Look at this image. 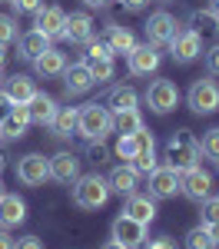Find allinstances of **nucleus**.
<instances>
[{"mask_svg": "<svg viewBox=\"0 0 219 249\" xmlns=\"http://www.w3.org/2000/svg\"><path fill=\"white\" fill-rule=\"evenodd\" d=\"M176 103H179V90H176L173 80H153V83H150V90H146V107H150L153 113H159V116L173 113Z\"/></svg>", "mask_w": 219, "mask_h": 249, "instance_id": "nucleus-7", "label": "nucleus"}, {"mask_svg": "<svg viewBox=\"0 0 219 249\" xmlns=\"http://www.w3.org/2000/svg\"><path fill=\"white\" fill-rule=\"evenodd\" d=\"M57 100L50 93H34L30 96V103H27V113H30V123H40V126H50L53 123V116H57Z\"/></svg>", "mask_w": 219, "mask_h": 249, "instance_id": "nucleus-18", "label": "nucleus"}, {"mask_svg": "<svg viewBox=\"0 0 219 249\" xmlns=\"http://www.w3.org/2000/svg\"><path fill=\"white\" fill-rule=\"evenodd\" d=\"M83 3H86V7H106L110 0H83Z\"/></svg>", "mask_w": 219, "mask_h": 249, "instance_id": "nucleus-47", "label": "nucleus"}, {"mask_svg": "<svg viewBox=\"0 0 219 249\" xmlns=\"http://www.w3.org/2000/svg\"><path fill=\"white\" fill-rule=\"evenodd\" d=\"M216 34H219V17H216Z\"/></svg>", "mask_w": 219, "mask_h": 249, "instance_id": "nucleus-51", "label": "nucleus"}, {"mask_svg": "<svg viewBox=\"0 0 219 249\" xmlns=\"http://www.w3.org/2000/svg\"><path fill=\"white\" fill-rule=\"evenodd\" d=\"M189 30H196V34L199 30H216V14H213V10H196Z\"/></svg>", "mask_w": 219, "mask_h": 249, "instance_id": "nucleus-33", "label": "nucleus"}, {"mask_svg": "<svg viewBox=\"0 0 219 249\" xmlns=\"http://www.w3.org/2000/svg\"><path fill=\"white\" fill-rule=\"evenodd\" d=\"M202 226L209 230V236H213V243L219 246V219H216V223H202Z\"/></svg>", "mask_w": 219, "mask_h": 249, "instance_id": "nucleus-44", "label": "nucleus"}, {"mask_svg": "<svg viewBox=\"0 0 219 249\" xmlns=\"http://www.w3.org/2000/svg\"><path fill=\"white\" fill-rule=\"evenodd\" d=\"M179 193L186 199H193V203H202L206 196H213V176L196 163V166L179 173Z\"/></svg>", "mask_w": 219, "mask_h": 249, "instance_id": "nucleus-5", "label": "nucleus"}, {"mask_svg": "<svg viewBox=\"0 0 219 249\" xmlns=\"http://www.w3.org/2000/svg\"><path fill=\"white\" fill-rule=\"evenodd\" d=\"M0 80H3V63H0Z\"/></svg>", "mask_w": 219, "mask_h": 249, "instance_id": "nucleus-50", "label": "nucleus"}, {"mask_svg": "<svg viewBox=\"0 0 219 249\" xmlns=\"http://www.w3.org/2000/svg\"><path fill=\"white\" fill-rule=\"evenodd\" d=\"M106 183H110V193H119V196H133L139 186V173L130 166V163H119L117 170L106 176Z\"/></svg>", "mask_w": 219, "mask_h": 249, "instance_id": "nucleus-20", "label": "nucleus"}, {"mask_svg": "<svg viewBox=\"0 0 219 249\" xmlns=\"http://www.w3.org/2000/svg\"><path fill=\"white\" fill-rule=\"evenodd\" d=\"M186 249H216V243H213V236H209L206 226H193L186 232Z\"/></svg>", "mask_w": 219, "mask_h": 249, "instance_id": "nucleus-31", "label": "nucleus"}, {"mask_svg": "<svg viewBox=\"0 0 219 249\" xmlns=\"http://www.w3.org/2000/svg\"><path fill=\"white\" fill-rule=\"evenodd\" d=\"M186 103H189V110L199 116H209L219 110V83L213 77H199L193 87H189V93H186Z\"/></svg>", "mask_w": 219, "mask_h": 249, "instance_id": "nucleus-4", "label": "nucleus"}, {"mask_svg": "<svg viewBox=\"0 0 219 249\" xmlns=\"http://www.w3.org/2000/svg\"><path fill=\"white\" fill-rule=\"evenodd\" d=\"M3 93L10 96L14 103H30V96L37 93V87H34V80H30V77L17 73V77L7 80V90H3Z\"/></svg>", "mask_w": 219, "mask_h": 249, "instance_id": "nucleus-26", "label": "nucleus"}, {"mask_svg": "<svg viewBox=\"0 0 219 249\" xmlns=\"http://www.w3.org/2000/svg\"><path fill=\"white\" fill-rule=\"evenodd\" d=\"M60 77H63L67 96H80V93H86V90H93V87H97V80H93V73H90L86 60H80V63H70V67H67Z\"/></svg>", "mask_w": 219, "mask_h": 249, "instance_id": "nucleus-12", "label": "nucleus"}, {"mask_svg": "<svg viewBox=\"0 0 219 249\" xmlns=\"http://www.w3.org/2000/svg\"><path fill=\"white\" fill-rule=\"evenodd\" d=\"M119 3H123L126 10H133V14H136V10H143V7H146L150 0H119Z\"/></svg>", "mask_w": 219, "mask_h": 249, "instance_id": "nucleus-43", "label": "nucleus"}, {"mask_svg": "<svg viewBox=\"0 0 219 249\" xmlns=\"http://www.w3.org/2000/svg\"><path fill=\"white\" fill-rule=\"evenodd\" d=\"M166 160H169V166H173L176 173L196 166V160H199V140L189 133V130H176V133L166 140Z\"/></svg>", "mask_w": 219, "mask_h": 249, "instance_id": "nucleus-3", "label": "nucleus"}, {"mask_svg": "<svg viewBox=\"0 0 219 249\" xmlns=\"http://www.w3.org/2000/svg\"><path fill=\"white\" fill-rule=\"evenodd\" d=\"M10 110H14V100H10V96L0 90V123H3V120L10 116Z\"/></svg>", "mask_w": 219, "mask_h": 249, "instance_id": "nucleus-42", "label": "nucleus"}, {"mask_svg": "<svg viewBox=\"0 0 219 249\" xmlns=\"http://www.w3.org/2000/svg\"><path fill=\"white\" fill-rule=\"evenodd\" d=\"M136 103H139V96H136V90H133V87H113L103 107L117 116V113H123V110H136Z\"/></svg>", "mask_w": 219, "mask_h": 249, "instance_id": "nucleus-25", "label": "nucleus"}, {"mask_svg": "<svg viewBox=\"0 0 219 249\" xmlns=\"http://www.w3.org/2000/svg\"><path fill=\"white\" fill-rule=\"evenodd\" d=\"M14 37H17V20L7 17V14H0V47H7Z\"/></svg>", "mask_w": 219, "mask_h": 249, "instance_id": "nucleus-35", "label": "nucleus"}, {"mask_svg": "<svg viewBox=\"0 0 219 249\" xmlns=\"http://www.w3.org/2000/svg\"><path fill=\"white\" fill-rule=\"evenodd\" d=\"M169 53L176 63H193V60L202 57V40H199L196 30H176L173 37H169Z\"/></svg>", "mask_w": 219, "mask_h": 249, "instance_id": "nucleus-8", "label": "nucleus"}, {"mask_svg": "<svg viewBox=\"0 0 219 249\" xmlns=\"http://www.w3.org/2000/svg\"><path fill=\"white\" fill-rule=\"evenodd\" d=\"M146 249H176V246H173L169 239H153V243H150Z\"/></svg>", "mask_w": 219, "mask_h": 249, "instance_id": "nucleus-45", "label": "nucleus"}, {"mask_svg": "<svg viewBox=\"0 0 219 249\" xmlns=\"http://www.w3.org/2000/svg\"><path fill=\"white\" fill-rule=\"evenodd\" d=\"M206 70H209L213 77H219V43H213V47L206 50Z\"/></svg>", "mask_w": 219, "mask_h": 249, "instance_id": "nucleus-39", "label": "nucleus"}, {"mask_svg": "<svg viewBox=\"0 0 219 249\" xmlns=\"http://www.w3.org/2000/svg\"><path fill=\"white\" fill-rule=\"evenodd\" d=\"M100 249H123V246H119V243H113V239H106V243H103Z\"/></svg>", "mask_w": 219, "mask_h": 249, "instance_id": "nucleus-48", "label": "nucleus"}, {"mask_svg": "<svg viewBox=\"0 0 219 249\" xmlns=\"http://www.w3.org/2000/svg\"><path fill=\"white\" fill-rule=\"evenodd\" d=\"M17 179L23 186H43L50 179V163L43 153H27L17 163Z\"/></svg>", "mask_w": 219, "mask_h": 249, "instance_id": "nucleus-10", "label": "nucleus"}, {"mask_svg": "<svg viewBox=\"0 0 219 249\" xmlns=\"http://www.w3.org/2000/svg\"><path fill=\"white\" fill-rule=\"evenodd\" d=\"M90 57H113V53H110V47H106V43H103V40H86V60Z\"/></svg>", "mask_w": 219, "mask_h": 249, "instance_id": "nucleus-37", "label": "nucleus"}, {"mask_svg": "<svg viewBox=\"0 0 219 249\" xmlns=\"http://www.w3.org/2000/svg\"><path fill=\"white\" fill-rule=\"evenodd\" d=\"M7 3H10V0H7Z\"/></svg>", "mask_w": 219, "mask_h": 249, "instance_id": "nucleus-53", "label": "nucleus"}, {"mask_svg": "<svg viewBox=\"0 0 219 249\" xmlns=\"http://www.w3.org/2000/svg\"><path fill=\"white\" fill-rule=\"evenodd\" d=\"M77 133L90 143H100L113 133V113L103 103H86L77 110Z\"/></svg>", "mask_w": 219, "mask_h": 249, "instance_id": "nucleus-1", "label": "nucleus"}, {"mask_svg": "<svg viewBox=\"0 0 219 249\" xmlns=\"http://www.w3.org/2000/svg\"><path fill=\"white\" fill-rule=\"evenodd\" d=\"M14 249H43V243H40L37 236H23V239L14 243Z\"/></svg>", "mask_w": 219, "mask_h": 249, "instance_id": "nucleus-41", "label": "nucleus"}, {"mask_svg": "<svg viewBox=\"0 0 219 249\" xmlns=\"http://www.w3.org/2000/svg\"><path fill=\"white\" fill-rule=\"evenodd\" d=\"M209 10H213V14L219 17V0H209Z\"/></svg>", "mask_w": 219, "mask_h": 249, "instance_id": "nucleus-49", "label": "nucleus"}, {"mask_svg": "<svg viewBox=\"0 0 219 249\" xmlns=\"http://www.w3.org/2000/svg\"><path fill=\"white\" fill-rule=\"evenodd\" d=\"M159 50L153 43H136L130 53H126V67H130V73L133 77H150V73H156L159 70Z\"/></svg>", "mask_w": 219, "mask_h": 249, "instance_id": "nucleus-9", "label": "nucleus"}, {"mask_svg": "<svg viewBox=\"0 0 219 249\" xmlns=\"http://www.w3.org/2000/svg\"><path fill=\"white\" fill-rule=\"evenodd\" d=\"M103 43L110 47V53H130V50L136 47V37H133L126 27H119V23H106Z\"/></svg>", "mask_w": 219, "mask_h": 249, "instance_id": "nucleus-24", "label": "nucleus"}, {"mask_svg": "<svg viewBox=\"0 0 219 249\" xmlns=\"http://www.w3.org/2000/svg\"><path fill=\"white\" fill-rule=\"evenodd\" d=\"M110 183L97 176V173H90V176H77L73 179V203H77L80 210H103L106 203H110Z\"/></svg>", "mask_w": 219, "mask_h": 249, "instance_id": "nucleus-2", "label": "nucleus"}, {"mask_svg": "<svg viewBox=\"0 0 219 249\" xmlns=\"http://www.w3.org/2000/svg\"><path fill=\"white\" fill-rule=\"evenodd\" d=\"M113 130H117L119 136H133L143 130V116H139V110H123V113L113 116Z\"/></svg>", "mask_w": 219, "mask_h": 249, "instance_id": "nucleus-27", "label": "nucleus"}, {"mask_svg": "<svg viewBox=\"0 0 219 249\" xmlns=\"http://www.w3.org/2000/svg\"><path fill=\"white\" fill-rule=\"evenodd\" d=\"M86 67H90V73L97 83H106V80H113V57H90L86 60Z\"/></svg>", "mask_w": 219, "mask_h": 249, "instance_id": "nucleus-29", "label": "nucleus"}, {"mask_svg": "<svg viewBox=\"0 0 219 249\" xmlns=\"http://www.w3.org/2000/svg\"><path fill=\"white\" fill-rule=\"evenodd\" d=\"M133 153H136L133 136H117V156L119 160H133Z\"/></svg>", "mask_w": 219, "mask_h": 249, "instance_id": "nucleus-36", "label": "nucleus"}, {"mask_svg": "<svg viewBox=\"0 0 219 249\" xmlns=\"http://www.w3.org/2000/svg\"><path fill=\"white\" fill-rule=\"evenodd\" d=\"M0 196H3V186H0Z\"/></svg>", "mask_w": 219, "mask_h": 249, "instance_id": "nucleus-52", "label": "nucleus"}, {"mask_svg": "<svg viewBox=\"0 0 219 249\" xmlns=\"http://www.w3.org/2000/svg\"><path fill=\"white\" fill-rule=\"evenodd\" d=\"M34 30H40V34H43V37H60V34H63V20H67V14H63V10H60L57 3H50V7H40L37 14H34Z\"/></svg>", "mask_w": 219, "mask_h": 249, "instance_id": "nucleus-15", "label": "nucleus"}, {"mask_svg": "<svg viewBox=\"0 0 219 249\" xmlns=\"http://www.w3.org/2000/svg\"><path fill=\"white\" fill-rule=\"evenodd\" d=\"M110 239L119 243L123 249H139L146 243V226L136 223V219H130L126 213H119L117 219H113V226H110Z\"/></svg>", "mask_w": 219, "mask_h": 249, "instance_id": "nucleus-6", "label": "nucleus"}, {"mask_svg": "<svg viewBox=\"0 0 219 249\" xmlns=\"http://www.w3.org/2000/svg\"><path fill=\"white\" fill-rule=\"evenodd\" d=\"M123 213H126L130 219L143 223V226H150V223L156 219V199H153V196H139V193H133V196H126Z\"/></svg>", "mask_w": 219, "mask_h": 249, "instance_id": "nucleus-19", "label": "nucleus"}, {"mask_svg": "<svg viewBox=\"0 0 219 249\" xmlns=\"http://www.w3.org/2000/svg\"><path fill=\"white\" fill-rule=\"evenodd\" d=\"M176 34V17L173 14H166V10H156V14H150L146 20V43H169V37Z\"/></svg>", "mask_w": 219, "mask_h": 249, "instance_id": "nucleus-13", "label": "nucleus"}, {"mask_svg": "<svg viewBox=\"0 0 219 249\" xmlns=\"http://www.w3.org/2000/svg\"><path fill=\"white\" fill-rule=\"evenodd\" d=\"M77 110L80 107H60L57 116H53V133L57 136H70V133H77Z\"/></svg>", "mask_w": 219, "mask_h": 249, "instance_id": "nucleus-28", "label": "nucleus"}, {"mask_svg": "<svg viewBox=\"0 0 219 249\" xmlns=\"http://www.w3.org/2000/svg\"><path fill=\"white\" fill-rule=\"evenodd\" d=\"M0 249H14V239L7 236V230H0Z\"/></svg>", "mask_w": 219, "mask_h": 249, "instance_id": "nucleus-46", "label": "nucleus"}, {"mask_svg": "<svg viewBox=\"0 0 219 249\" xmlns=\"http://www.w3.org/2000/svg\"><path fill=\"white\" fill-rule=\"evenodd\" d=\"M10 3L17 7V14H37L43 7V0H10Z\"/></svg>", "mask_w": 219, "mask_h": 249, "instance_id": "nucleus-40", "label": "nucleus"}, {"mask_svg": "<svg viewBox=\"0 0 219 249\" xmlns=\"http://www.w3.org/2000/svg\"><path fill=\"white\" fill-rule=\"evenodd\" d=\"M43 50H50V37H43L40 30H27L17 37V57L23 60H37Z\"/></svg>", "mask_w": 219, "mask_h": 249, "instance_id": "nucleus-23", "label": "nucleus"}, {"mask_svg": "<svg viewBox=\"0 0 219 249\" xmlns=\"http://www.w3.org/2000/svg\"><path fill=\"white\" fill-rule=\"evenodd\" d=\"M60 37L70 40V43H86V40L93 37V17L83 14V10L70 14V17L63 20V34H60Z\"/></svg>", "mask_w": 219, "mask_h": 249, "instance_id": "nucleus-16", "label": "nucleus"}, {"mask_svg": "<svg viewBox=\"0 0 219 249\" xmlns=\"http://www.w3.org/2000/svg\"><path fill=\"white\" fill-rule=\"evenodd\" d=\"M199 206H202V210H199L202 223H216V219H219V196H206Z\"/></svg>", "mask_w": 219, "mask_h": 249, "instance_id": "nucleus-34", "label": "nucleus"}, {"mask_svg": "<svg viewBox=\"0 0 219 249\" xmlns=\"http://www.w3.org/2000/svg\"><path fill=\"white\" fill-rule=\"evenodd\" d=\"M30 63H34V70H37V77H60V73H63V70H67V57H63V53H60L57 47H50V50H43V53H40L37 60H30Z\"/></svg>", "mask_w": 219, "mask_h": 249, "instance_id": "nucleus-21", "label": "nucleus"}, {"mask_svg": "<svg viewBox=\"0 0 219 249\" xmlns=\"http://www.w3.org/2000/svg\"><path fill=\"white\" fill-rule=\"evenodd\" d=\"M27 126H30V113H27V103H14V110L10 116L0 123V136H7V140H20V136L27 133Z\"/></svg>", "mask_w": 219, "mask_h": 249, "instance_id": "nucleus-22", "label": "nucleus"}, {"mask_svg": "<svg viewBox=\"0 0 219 249\" xmlns=\"http://www.w3.org/2000/svg\"><path fill=\"white\" fill-rule=\"evenodd\" d=\"M27 219V203L17 193H3L0 196V230H17Z\"/></svg>", "mask_w": 219, "mask_h": 249, "instance_id": "nucleus-14", "label": "nucleus"}, {"mask_svg": "<svg viewBox=\"0 0 219 249\" xmlns=\"http://www.w3.org/2000/svg\"><path fill=\"white\" fill-rule=\"evenodd\" d=\"M47 163H50V179H57L63 186H73V179L80 176V160L73 153H57Z\"/></svg>", "mask_w": 219, "mask_h": 249, "instance_id": "nucleus-17", "label": "nucleus"}, {"mask_svg": "<svg viewBox=\"0 0 219 249\" xmlns=\"http://www.w3.org/2000/svg\"><path fill=\"white\" fill-rule=\"evenodd\" d=\"M179 193V173L166 163V166H156L150 173V196L153 199H173Z\"/></svg>", "mask_w": 219, "mask_h": 249, "instance_id": "nucleus-11", "label": "nucleus"}, {"mask_svg": "<svg viewBox=\"0 0 219 249\" xmlns=\"http://www.w3.org/2000/svg\"><path fill=\"white\" fill-rule=\"evenodd\" d=\"M130 166H133L139 176H150V173L159 166V163H156V150H136L133 160H130Z\"/></svg>", "mask_w": 219, "mask_h": 249, "instance_id": "nucleus-30", "label": "nucleus"}, {"mask_svg": "<svg viewBox=\"0 0 219 249\" xmlns=\"http://www.w3.org/2000/svg\"><path fill=\"white\" fill-rule=\"evenodd\" d=\"M133 143H136V150H156V140H153V133L146 126L139 133H133Z\"/></svg>", "mask_w": 219, "mask_h": 249, "instance_id": "nucleus-38", "label": "nucleus"}, {"mask_svg": "<svg viewBox=\"0 0 219 249\" xmlns=\"http://www.w3.org/2000/svg\"><path fill=\"white\" fill-rule=\"evenodd\" d=\"M199 156H206V160H216V163H219V126H216V130H209V133L202 136V143H199Z\"/></svg>", "mask_w": 219, "mask_h": 249, "instance_id": "nucleus-32", "label": "nucleus"}]
</instances>
